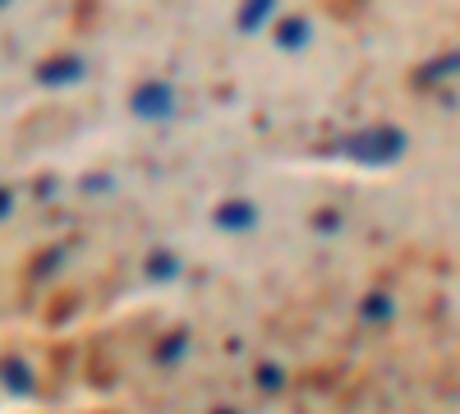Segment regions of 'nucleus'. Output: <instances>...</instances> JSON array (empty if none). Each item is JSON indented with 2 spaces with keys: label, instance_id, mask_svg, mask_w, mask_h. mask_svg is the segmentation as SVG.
Returning a JSON list of instances; mask_svg holds the SVG:
<instances>
[{
  "label": "nucleus",
  "instance_id": "20e7f679",
  "mask_svg": "<svg viewBox=\"0 0 460 414\" xmlns=\"http://www.w3.org/2000/svg\"><path fill=\"white\" fill-rule=\"evenodd\" d=\"M212 221L221 225V231H253V225H258V207L249 198H230V203H221L212 212Z\"/></svg>",
  "mask_w": 460,
  "mask_h": 414
},
{
  "label": "nucleus",
  "instance_id": "9b49d317",
  "mask_svg": "<svg viewBox=\"0 0 460 414\" xmlns=\"http://www.w3.org/2000/svg\"><path fill=\"white\" fill-rule=\"evenodd\" d=\"M258 383H262L267 392H281V387H286V368H281V364H262V368H258Z\"/></svg>",
  "mask_w": 460,
  "mask_h": 414
},
{
  "label": "nucleus",
  "instance_id": "39448f33",
  "mask_svg": "<svg viewBox=\"0 0 460 414\" xmlns=\"http://www.w3.org/2000/svg\"><path fill=\"white\" fill-rule=\"evenodd\" d=\"M0 383H5L14 396H28L32 387H37V378H32V368L23 364V359H5L0 364Z\"/></svg>",
  "mask_w": 460,
  "mask_h": 414
},
{
  "label": "nucleus",
  "instance_id": "f03ea898",
  "mask_svg": "<svg viewBox=\"0 0 460 414\" xmlns=\"http://www.w3.org/2000/svg\"><path fill=\"white\" fill-rule=\"evenodd\" d=\"M129 110L138 120H171L175 116V88L166 79H147L129 92Z\"/></svg>",
  "mask_w": 460,
  "mask_h": 414
},
{
  "label": "nucleus",
  "instance_id": "7ed1b4c3",
  "mask_svg": "<svg viewBox=\"0 0 460 414\" xmlns=\"http://www.w3.org/2000/svg\"><path fill=\"white\" fill-rule=\"evenodd\" d=\"M84 69H88V65H84L79 56H69V51H65V56H51V60L37 65V79H42L47 88H65V84H79V79H84Z\"/></svg>",
  "mask_w": 460,
  "mask_h": 414
},
{
  "label": "nucleus",
  "instance_id": "ddd939ff",
  "mask_svg": "<svg viewBox=\"0 0 460 414\" xmlns=\"http://www.w3.org/2000/svg\"><path fill=\"white\" fill-rule=\"evenodd\" d=\"M10 207H14V194H10V189H0V216H10Z\"/></svg>",
  "mask_w": 460,
  "mask_h": 414
},
{
  "label": "nucleus",
  "instance_id": "423d86ee",
  "mask_svg": "<svg viewBox=\"0 0 460 414\" xmlns=\"http://www.w3.org/2000/svg\"><path fill=\"white\" fill-rule=\"evenodd\" d=\"M143 272H147V281H175V277H180V258L162 249V253H152V258H147V268H143Z\"/></svg>",
  "mask_w": 460,
  "mask_h": 414
},
{
  "label": "nucleus",
  "instance_id": "0eeeda50",
  "mask_svg": "<svg viewBox=\"0 0 460 414\" xmlns=\"http://www.w3.org/2000/svg\"><path fill=\"white\" fill-rule=\"evenodd\" d=\"M277 42H281L286 51H299L304 42H309V19H286V23L277 28Z\"/></svg>",
  "mask_w": 460,
  "mask_h": 414
},
{
  "label": "nucleus",
  "instance_id": "1a4fd4ad",
  "mask_svg": "<svg viewBox=\"0 0 460 414\" xmlns=\"http://www.w3.org/2000/svg\"><path fill=\"white\" fill-rule=\"evenodd\" d=\"M359 313H364L368 322H387V318L396 313V304H392V295H368Z\"/></svg>",
  "mask_w": 460,
  "mask_h": 414
},
{
  "label": "nucleus",
  "instance_id": "6e6552de",
  "mask_svg": "<svg viewBox=\"0 0 460 414\" xmlns=\"http://www.w3.org/2000/svg\"><path fill=\"white\" fill-rule=\"evenodd\" d=\"M277 14V5H272V0H253V5H244L240 10V32H253V28H262L267 19H272Z\"/></svg>",
  "mask_w": 460,
  "mask_h": 414
},
{
  "label": "nucleus",
  "instance_id": "9d476101",
  "mask_svg": "<svg viewBox=\"0 0 460 414\" xmlns=\"http://www.w3.org/2000/svg\"><path fill=\"white\" fill-rule=\"evenodd\" d=\"M184 350H189V336H184V331H171L166 341L157 346V359H162V364H175Z\"/></svg>",
  "mask_w": 460,
  "mask_h": 414
},
{
  "label": "nucleus",
  "instance_id": "f257e3e1",
  "mask_svg": "<svg viewBox=\"0 0 460 414\" xmlns=\"http://www.w3.org/2000/svg\"><path fill=\"white\" fill-rule=\"evenodd\" d=\"M405 147H410L405 129H396V125H373V129H359V134H350V138H341L336 153L350 157V162H359V166H392Z\"/></svg>",
  "mask_w": 460,
  "mask_h": 414
},
{
  "label": "nucleus",
  "instance_id": "f8f14e48",
  "mask_svg": "<svg viewBox=\"0 0 460 414\" xmlns=\"http://www.w3.org/2000/svg\"><path fill=\"white\" fill-rule=\"evenodd\" d=\"M106 189H115L111 175H102V171L97 175H84V194H106Z\"/></svg>",
  "mask_w": 460,
  "mask_h": 414
},
{
  "label": "nucleus",
  "instance_id": "4468645a",
  "mask_svg": "<svg viewBox=\"0 0 460 414\" xmlns=\"http://www.w3.org/2000/svg\"><path fill=\"white\" fill-rule=\"evenodd\" d=\"M217 414H235V410H217Z\"/></svg>",
  "mask_w": 460,
  "mask_h": 414
}]
</instances>
